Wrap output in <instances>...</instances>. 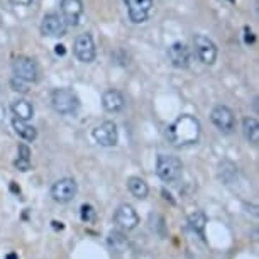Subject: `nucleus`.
<instances>
[{
  "label": "nucleus",
  "mask_w": 259,
  "mask_h": 259,
  "mask_svg": "<svg viewBox=\"0 0 259 259\" xmlns=\"http://www.w3.org/2000/svg\"><path fill=\"white\" fill-rule=\"evenodd\" d=\"M66 22L65 19L60 17L58 14H46L42 17V22H41V32L42 36H48V37H63L66 34Z\"/></svg>",
  "instance_id": "11"
},
{
  "label": "nucleus",
  "mask_w": 259,
  "mask_h": 259,
  "mask_svg": "<svg viewBox=\"0 0 259 259\" xmlns=\"http://www.w3.org/2000/svg\"><path fill=\"white\" fill-rule=\"evenodd\" d=\"M200 133H202V127H200L198 119L187 114L177 119L166 129V138L173 146L180 148V146L195 144L200 138Z\"/></svg>",
  "instance_id": "1"
},
{
  "label": "nucleus",
  "mask_w": 259,
  "mask_h": 259,
  "mask_svg": "<svg viewBox=\"0 0 259 259\" xmlns=\"http://www.w3.org/2000/svg\"><path fill=\"white\" fill-rule=\"evenodd\" d=\"M11 110H12L14 117H17V119H22V120H27V122L34 117V107H32L31 102H27V100H16V102H12Z\"/></svg>",
  "instance_id": "17"
},
{
  "label": "nucleus",
  "mask_w": 259,
  "mask_h": 259,
  "mask_svg": "<svg viewBox=\"0 0 259 259\" xmlns=\"http://www.w3.org/2000/svg\"><path fill=\"white\" fill-rule=\"evenodd\" d=\"M6 259H17V254H14V252H12V254H9V256H7Z\"/></svg>",
  "instance_id": "29"
},
{
  "label": "nucleus",
  "mask_w": 259,
  "mask_h": 259,
  "mask_svg": "<svg viewBox=\"0 0 259 259\" xmlns=\"http://www.w3.org/2000/svg\"><path fill=\"white\" fill-rule=\"evenodd\" d=\"M12 4H16V6H22V7H29L32 6L34 0H11Z\"/></svg>",
  "instance_id": "26"
},
{
  "label": "nucleus",
  "mask_w": 259,
  "mask_h": 259,
  "mask_svg": "<svg viewBox=\"0 0 259 259\" xmlns=\"http://www.w3.org/2000/svg\"><path fill=\"white\" fill-rule=\"evenodd\" d=\"M102 105L110 114H117L125 107V99L119 90H107L102 95Z\"/></svg>",
  "instance_id": "15"
},
{
  "label": "nucleus",
  "mask_w": 259,
  "mask_h": 259,
  "mask_svg": "<svg viewBox=\"0 0 259 259\" xmlns=\"http://www.w3.org/2000/svg\"><path fill=\"white\" fill-rule=\"evenodd\" d=\"M26 81H22V80H19L17 76H14L12 80H11V85H12V89L16 90V92H22V94H26L27 89H26V85H24Z\"/></svg>",
  "instance_id": "25"
},
{
  "label": "nucleus",
  "mask_w": 259,
  "mask_h": 259,
  "mask_svg": "<svg viewBox=\"0 0 259 259\" xmlns=\"http://www.w3.org/2000/svg\"><path fill=\"white\" fill-rule=\"evenodd\" d=\"M95 210L92 205H87V203H83L81 205V208H80V217H81V221L85 222V224H90V222H94L95 221Z\"/></svg>",
  "instance_id": "23"
},
{
  "label": "nucleus",
  "mask_w": 259,
  "mask_h": 259,
  "mask_svg": "<svg viewBox=\"0 0 259 259\" xmlns=\"http://www.w3.org/2000/svg\"><path fill=\"white\" fill-rule=\"evenodd\" d=\"M61 12L66 26H78L83 16V2L81 0H61Z\"/></svg>",
  "instance_id": "13"
},
{
  "label": "nucleus",
  "mask_w": 259,
  "mask_h": 259,
  "mask_svg": "<svg viewBox=\"0 0 259 259\" xmlns=\"http://www.w3.org/2000/svg\"><path fill=\"white\" fill-rule=\"evenodd\" d=\"M76 182L71 178H61L51 187V197L58 203H68L76 195Z\"/></svg>",
  "instance_id": "9"
},
{
  "label": "nucleus",
  "mask_w": 259,
  "mask_h": 259,
  "mask_svg": "<svg viewBox=\"0 0 259 259\" xmlns=\"http://www.w3.org/2000/svg\"><path fill=\"white\" fill-rule=\"evenodd\" d=\"M12 71L14 76H17L19 80L26 83H34L39 78V68L36 61L31 60L27 56H19L12 61Z\"/></svg>",
  "instance_id": "4"
},
{
  "label": "nucleus",
  "mask_w": 259,
  "mask_h": 259,
  "mask_svg": "<svg viewBox=\"0 0 259 259\" xmlns=\"http://www.w3.org/2000/svg\"><path fill=\"white\" fill-rule=\"evenodd\" d=\"M193 46H195V53H197L198 60L203 63V65H213L217 61V46L210 37L203 36V34H197L193 37Z\"/></svg>",
  "instance_id": "5"
},
{
  "label": "nucleus",
  "mask_w": 259,
  "mask_h": 259,
  "mask_svg": "<svg viewBox=\"0 0 259 259\" xmlns=\"http://www.w3.org/2000/svg\"><path fill=\"white\" fill-rule=\"evenodd\" d=\"M188 224H190V229H192L193 232H197L200 237L205 236V226H207V217H205L203 212H195V213L190 215Z\"/></svg>",
  "instance_id": "20"
},
{
  "label": "nucleus",
  "mask_w": 259,
  "mask_h": 259,
  "mask_svg": "<svg viewBox=\"0 0 259 259\" xmlns=\"http://www.w3.org/2000/svg\"><path fill=\"white\" fill-rule=\"evenodd\" d=\"M92 136H94L95 143L104 146V148H112L119 141V131H117V125L112 120H105L100 125H97L92 131Z\"/></svg>",
  "instance_id": "7"
},
{
  "label": "nucleus",
  "mask_w": 259,
  "mask_h": 259,
  "mask_svg": "<svg viewBox=\"0 0 259 259\" xmlns=\"http://www.w3.org/2000/svg\"><path fill=\"white\" fill-rule=\"evenodd\" d=\"M56 48H58V50H56L58 55H63V53H65V50H63V48H65V46H56Z\"/></svg>",
  "instance_id": "28"
},
{
  "label": "nucleus",
  "mask_w": 259,
  "mask_h": 259,
  "mask_svg": "<svg viewBox=\"0 0 259 259\" xmlns=\"http://www.w3.org/2000/svg\"><path fill=\"white\" fill-rule=\"evenodd\" d=\"M109 246L117 252H122L127 247V239L120 232H110L109 234Z\"/></svg>",
  "instance_id": "21"
},
{
  "label": "nucleus",
  "mask_w": 259,
  "mask_h": 259,
  "mask_svg": "<svg viewBox=\"0 0 259 259\" xmlns=\"http://www.w3.org/2000/svg\"><path fill=\"white\" fill-rule=\"evenodd\" d=\"M12 127L14 131L21 136L24 141H27V143H32V141H36L37 138V131L36 127L27 124V120H22V119H17V117H14L12 119Z\"/></svg>",
  "instance_id": "16"
},
{
  "label": "nucleus",
  "mask_w": 259,
  "mask_h": 259,
  "mask_svg": "<svg viewBox=\"0 0 259 259\" xmlns=\"http://www.w3.org/2000/svg\"><path fill=\"white\" fill-rule=\"evenodd\" d=\"M127 188H129V192L139 200H144L146 197H148V193H149L148 183H146L144 180L139 178V177H131L129 180H127Z\"/></svg>",
  "instance_id": "19"
},
{
  "label": "nucleus",
  "mask_w": 259,
  "mask_h": 259,
  "mask_svg": "<svg viewBox=\"0 0 259 259\" xmlns=\"http://www.w3.org/2000/svg\"><path fill=\"white\" fill-rule=\"evenodd\" d=\"M154 0H124L129 19L134 24H143L148 21Z\"/></svg>",
  "instance_id": "10"
},
{
  "label": "nucleus",
  "mask_w": 259,
  "mask_h": 259,
  "mask_svg": "<svg viewBox=\"0 0 259 259\" xmlns=\"http://www.w3.org/2000/svg\"><path fill=\"white\" fill-rule=\"evenodd\" d=\"M236 166H234L231 161H224L221 163V178L224 180L226 183H231L232 178L236 177Z\"/></svg>",
  "instance_id": "22"
},
{
  "label": "nucleus",
  "mask_w": 259,
  "mask_h": 259,
  "mask_svg": "<svg viewBox=\"0 0 259 259\" xmlns=\"http://www.w3.org/2000/svg\"><path fill=\"white\" fill-rule=\"evenodd\" d=\"M242 131H244V136H246V139L249 141V143L257 146V143H259V122L254 119V117H246V119L242 120Z\"/></svg>",
  "instance_id": "18"
},
{
  "label": "nucleus",
  "mask_w": 259,
  "mask_h": 259,
  "mask_svg": "<svg viewBox=\"0 0 259 259\" xmlns=\"http://www.w3.org/2000/svg\"><path fill=\"white\" fill-rule=\"evenodd\" d=\"M73 53H75V56L78 58V61H81V63H92V61H94L97 51H95V42H94L92 34H89V32L80 34V36L75 39Z\"/></svg>",
  "instance_id": "8"
},
{
  "label": "nucleus",
  "mask_w": 259,
  "mask_h": 259,
  "mask_svg": "<svg viewBox=\"0 0 259 259\" xmlns=\"http://www.w3.org/2000/svg\"><path fill=\"white\" fill-rule=\"evenodd\" d=\"M210 119H212V124L224 134H229L236 129V115H234V112L227 105L213 107Z\"/></svg>",
  "instance_id": "6"
},
{
  "label": "nucleus",
  "mask_w": 259,
  "mask_h": 259,
  "mask_svg": "<svg viewBox=\"0 0 259 259\" xmlns=\"http://www.w3.org/2000/svg\"><path fill=\"white\" fill-rule=\"evenodd\" d=\"M51 105L60 115H73L80 107V99L71 89H56L51 95Z\"/></svg>",
  "instance_id": "3"
},
{
  "label": "nucleus",
  "mask_w": 259,
  "mask_h": 259,
  "mask_svg": "<svg viewBox=\"0 0 259 259\" xmlns=\"http://www.w3.org/2000/svg\"><path fill=\"white\" fill-rule=\"evenodd\" d=\"M51 224H53V227H55L56 231H63V229H65V226H63L61 222H58V221H53Z\"/></svg>",
  "instance_id": "27"
},
{
  "label": "nucleus",
  "mask_w": 259,
  "mask_h": 259,
  "mask_svg": "<svg viewBox=\"0 0 259 259\" xmlns=\"http://www.w3.org/2000/svg\"><path fill=\"white\" fill-rule=\"evenodd\" d=\"M19 161H27L31 163V149L26 144H19Z\"/></svg>",
  "instance_id": "24"
},
{
  "label": "nucleus",
  "mask_w": 259,
  "mask_h": 259,
  "mask_svg": "<svg viewBox=\"0 0 259 259\" xmlns=\"http://www.w3.org/2000/svg\"><path fill=\"white\" fill-rule=\"evenodd\" d=\"M114 221L119 224L122 229H127V231H133V229L138 227L139 224V215L134 210L133 205L129 203H122L119 205V208L115 210Z\"/></svg>",
  "instance_id": "12"
},
{
  "label": "nucleus",
  "mask_w": 259,
  "mask_h": 259,
  "mask_svg": "<svg viewBox=\"0 0 259 259\" xmlns=\"http://www.w3.org/2000/svg\"><path fill=\"white\" fill-rule=\"evenodd\" d=\"M156 173L164 183H175L182 178L183 164L177 156L159 154L158 161H156Z\"/></svg>",
  "instance_id": "2"
},
{
  "label": "nucleus",
  "mask_w": 259,
  "mask_h": 259,
  "mask_svg": "<svg viewBox=\"0 0 259 259\" xmlns=\"http://www.w3.org/2000/svg\"><path fill=\"white\" fill-rule=\"evenodd\" d=\"M168 58L175 68H188L190 50L183 42H173V45L168 48Z\"/></svg>",
  "instance_id": "14"
}]
</instances>
